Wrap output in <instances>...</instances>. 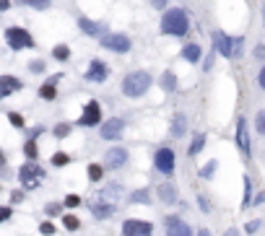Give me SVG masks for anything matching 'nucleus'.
<instances>
[{"label": "nucleus", "instance_id": "nucleus-1", "mask_svg": "<svg viewBox=\"0 0 265 236\" xmlns=\"http://www.w3.org/2000/svg\"><path fill=\"white\" fill-rule=\"evenodd\" d=\"M148 86H151V75L148 73H143V70H135V73H128L125 78H123V94L125 96H143L146 91H148Z\"/></svg>", "mask_w": 265, "mask_h": 236}, {"label": "nucleus", "instance_id": "nucleus-2", "mask_svg": "<svg viewBox=\"0 0 265 236\" xmlns=\"http://www.w3.org/2000/svg\"><path fill=\"white\" fill-rule=\"evenodd\" d=\"M187 13L182 11V8H172V11H167L164 13V18H161V31L164 34H172V36H182V34H187Z\"/></svg>", "mask_w": 265, "mask_h": 236}, {"label": "nucleus", "instance_id": "nucleus-3", "mask_svg": "<svg viewBox=\"0 0 265 236\" xmlns=\"http://www.w3.org/2000/svg\"><path fill=\"white\" fill-rule=\"evenodd\" d=\"M6 42L11 45V50H31V47H36L34 36L26 29H21V26H11L6 31Z\"/></svg>", "mask_w": 265, "mask_h": 236}, {"label": "nucleus", "instance_id": "nucleus-4", "mask_svg": "<svg viewBox=\"0 0 265 236\" xmlns=\"http://www.w3.org/2000/svg\"><path fill=\"white\" fill-rule=\"evenodd\" d=\"M213 45H216V50L223 57H234L242 50V39H232L229 34H223V31H213Z\"/></svg>", "mask_w": 265, "mask_h": 236}, {"label": "nucleus", "instance_id": "nucleus-5", "mask_svg": "<svg viewBox=\"0 0 265 236\" xmlns=\"http://www.w3.org/2000/svg\"><path fill=\"white\" fill-rule=\"evenodd\" d=\"M18 179H21V184L26 189H36V187L42 184V179H45V171L39 166H34V164H26V166H21Z\"/></svg>", "mask_w": 265, "mask_h": 236}, {"label": "nucleus", "instance_id": "nucleus-6", "mask_svg": "<svg viewBox=\"0 0 265 236\" xmlns=\"http://www.w3.org/2000/svg\"><path fill=\"white\" fill-rule=\"evenodd\" d=\"M99 122H101V106H99V101H89V104L84 106V112H81L78 125H81V127H94V125H99Z\"/></svg>", "mask_w": 265, "mask_h": 236}, {"label": "nucleus", "instance_id": "nucleus-7", "mask_svg": "<svg viewBox=\"0 0 265 236\" xmlns=\"http://www.w3.org/2000/svg\"><path fill=\"white\" fill-rule=\"evenodd\" d=\"M101 47H107L112 52H128L130 50V39L125 34H104L101 36Z\"/></svg>", "mask_w": 265, "mask_h": 236}, {"label": "nucleus", "instance_id": "nucleus-8", "mask_svg": "<svg viewBox=\"0 0 265 236\" xmlns=\"http://www.w3.org/2000/svg\"><path fill=\"white\" fill-rule=\"evenodd\" d=\"M123 236H154V226L146 221H125Z\"/></svg>", "mask_w": 265, "mask_h": 236}, {"label": "nucleus", "instance_id": "nucleus-9", "mask_svg": "<svg viewBox=\"0 0 265 236\" xmlns=\"http://www.w3.org/2000/svg\"><path fill=\"white\" fill-rule=\"evenodd\" d=\"M154 164H156V169H159L161 174L169 177V174L174 171V151H172V148H161V151L156 153Z\"/></svg>", "mask_w": 265, "mask_h": 236}, {"label": "nucleus", "instance_id": "nucleus-10", "mask_svg": "<svg viewBox=\"0 0 265 236\" xmlns=\"http://www.w3.org/2000/svg\"><path fill=\"white\" fill-rule=\"evenodd\" d=\"M125 161H128V151L125 148H109L104 153V166L107 169H120Z\"/></svg>", "mask_w": 265, "mask_h": 236}, {"label": "nucleus", "instance_id": "nucleus-11", "mask_svg": "<svg viewBox=\"0 0 265 236\" xmlns=\"http://www.w3.org/2000/svg\"><path fill=\"white\" fill-rule=\"evenodd\" d=\"M123 130H125V122L117 120V117H112V120H107L104 127H101V138L104 140H117L123 135Z\"/></svg>", "mask_w": 265, "mask_h": 236}, {"label": "nucleus", "instance_id": "nucleus-12", "mask_svg": "<svg viewBox=\"0 0 265 236\" xmlns=\"http://www.w3.org/2000/svg\"><path fill=\"white\" fill-rule=\"evenodd\" d=\"M107 75H109V68H107L101 60H94V62H91V68L86 70V81L104 83V81H107Z\"/></svg>", "mask_w": 265, "mask_h": 236}, {"label": "nucleus", "instance_id": "nucleus-13", "mask_svg": "<svg viewBox=\"0 0 265 236\" xmlns=\"http://www.w3.org/2000/svg\"><path fill=\"white\" fill-rule=\"evenodd\" d=\"M24 86H21V81L18 78H13V75H0V99H6V96H11V94H16V91H21Z\"/></svg>", "mask_w": 265, "mask_h": 236}, {"label": "nucleus", "instance_id": "nucleus-14", "mask_svg": "<svg viewBox=\"0 0 265 236\" xmlns=\"http://www.w3.org/2000/svg\"><path fill=\"white\" fill-rule=\"evenodd\" d=\"M167 236H193V231L185 221L172 216V218H167Z\"/></svg>", "mask_w": 265, "mask_h": 236}, {"label": "nucleus", "instance_id": "nucleus-15", "mask_svg": "<svg viewBox=\"0 0 265 236\" xmlns=\"http://www.w3.org/2000/svg\"><path fill=\"white\" fill-rule=\"evenodd\" d=\"M78 26L81 31H86L89 36H104L107 34V24H99V21H91V18H78Z\"/></svg>", "mask_w": 265, "mask_h": 236}, {"label": "nucleus", "instance_id": "nucleus-16", "mask_svg": "<svg viewBox=\"0 0 265 236\" xmlns=\"http://www.w3.org/2000/svg\"><path fill=\"white\" fill-rule=\"evenodd\" d=\"M237 145H239V151L244 156L250 153V133H247V122L244 120H239V125H237Z\"/></svg>", "mask_w": 265, "mask_h": 236}, {"label": "nucleus", "instance_id": "nucleus-17", "mask_svg": "<svg viewBox=\"0 0 265 236\" xmlns=\"http://www.w3.org/2000/svg\"><path fill=\"white\" fill-rule=\"evenodd\" d=\"M57 81H60V75L50 78V81H47V83L39 89V96H42V99H47V101H52V99L57 96V91H55V83H57Z\"/></svg>", "mask_w": 265, "mask_h": 236}, {"label": "nucleus", "instance_id": "nucleus-18", "mask_svg": "<svg viewBox=\"0 0 265 236\" xmlns=\"http://www.w3.org/2000/svg\"><path fill=\"white\" fill-rule=\"evenodd\" d=\"M187 130V120H185V114H177L174 120H172V135L174 138H182Z\"/></svg>", "mask_w": 265, "mask_h": 236}, {"label": "nucleus", "instance_id": "nucleus-19", "mask_svg": "<svg viewBox=\"0 0 265 236\" xmlns=\"http://www.w3.org/2000/svg\"><path fill=\"white\" fill-rule=\"evenodd\" d=\"M159 198H161L164 203H174V200H177V187H174V184H161V187H159Z\"/></svg>", "mask_w": 265, "mask_h": 236}, {"label": "nucleus", "instance_id": "nucleus-20", "mask_svg": "<svg viewBox=\"0 0 265 236\" xmlns=\"http://www.w3.org/2000/svg\"><path fill=\"white\" fill-rule=\"evenodd\" d=\"M94 216L96 218H109L112 213H115V205H109V203H94Z\"/></svg>", "mask_w": 265, "mask_h": 236}, {"label": "nucleus", "instance_id": "nucleus-21", "mask_svg": "<svg viewBox=\"0 0 265 236\" xmlns=\"http://www.w3.org/2000/svg\"><path fill=\"white\" fill-rule=\"evenodd\" d=\"M182 57L190 60V62H198V60H200V47H198V45H187V47L182 50Z\"/></svg>", "mask_w": 265, "mask_h": 236}, {"label": "nucleus", "instance_id": "nucleus-22", "mask_svg": "<svg viewBox=\"0 0 265 236\" xmlns=\"http://www.w3.org/2000/svg\"><path fill=\"white\" fill-rule=\"evenodd\" d=\"M161 89H164V91H174V89H177V75H174L172 70H167V73L161 75Z\"/></svg>", "mask_w": 265, "mask_h": 236}, {"label": "nucleus", "instance_id": "nucleus-23", "mask_svg": "<svg viewBox=\"0 0 265 236\" xmlns=\"http://www.w3.org/2000/svg\"><path fill=\"white\" fill-rule=\"evenodd\" d=\"M18 6H31V8H39V11H45V8H50V0H16Z\"/></svg>", "mask_w": 265, "mask_h": 236}, {"label": "nucleus", "instance_id": "nucleus-24", "mask_svg": "<svg viewBox=\"0 0 265 236\" xmlns=\"http://www.w3.org/2000/svg\"><path fill=\"white\" fill-rule=\"evenodd\" d=\"M63 226H65L68 231H78V228H81V221L75 218V216H63Z\"/></svg>", "mask_w": 265, "mask_h": 236}, {"label": "nucleus", "instance_id": "nucleus-25", "mask_svg": "<svg viewBox=\"0 0 265 236\" xmlns=\"http://www.w3.org/2000/svg\"><path fill=\"white\" fill-rule=\"evenodd\" d=\"M101 177H104V166H101V164H91V166H89V179H91V182H99Z\"/></svg>", "mask_w": 265, "mask_h": 236}, {"label": "nucleus", "instance_id": "nucleus-26", "mask_svg": "<svg viewBox=\"0 0 265 236\" xmlns=\"http://www.w3.org/2000/svg\"><path fill=\"white\" fill-rule=\"evenodd\" d=\"M24 153L29 156V159H36V156H39V148H36V140H34V138H31V140H26Z\"/></svg>", "mask_w": 265, "mask_h": 236}, {"label": "nucleus", "instance_id": "nucleus-27", "mask_svg": "<svg viewBox=\"0 0 265 236\" xmlns=\"http://www.w3.org/2000/svg\"><path fill=\"white\" fill-rule=\"evenodd\" d=\"M52 55H55V60H60V62H63V60H68V57H70V50H68L65 45H57V47L52 50Z\"/></svg>", "mask_w": 265, "mask_h": 236}, {"label": "nucleus", "instance_id": "nucleus-28", "mask_svg": "<svg viewBox=\"0 0 265 236\" xmlns=\"http://www.w3.org/2000/svg\"><path fill=\"white\" fill-rule=\"evenodd\" d=\"M203 145H206V135H195V140H193V145H190V153H193V156L200 153Z\"/></svg>", "mask_w": 265, "mask_h": 236}, {"label": "nucleus", "instance_id": "nucleus-29", "mask_svg": "<svg viewBox=\"0 0 265 236\" xmlns=\"http://www.w3.org/2000/svg\"><path fill=\"white\" fill-rule=\"evenodd\" d=\"M130 203H148V192L146 189H135L130 195Z\"/></svg>", "mask_w": 265, "mask_h": 236}, {"label": "nucleus", "instance_id": "nucleus-30", "mask_svg": "<svg viewBox=\"0 0 265 236\" xmlns=\"http://www.w3.org/2000/svg\"><path fill=\"white\" fill-rule=\"evenodd\" d=\"M8 122H11L13 127H18V130H24V117H21L18 112H11V114H8Z\"/></svg>", "mask_w": 265, "mask_h": 236}, {"label": "nucleus", "instance_id": "nucleus-31", "mask_svg": "<svg viewBox=\"0 0 265 236\" xmlns=\"http://www.w3.org/2000/svg\"><path fill=\"white\" fill-rule=\"evenodd\" d=\"M213 171H216V161H208V164L200 169V177H203V179H211V177H213Z\"/></svg>", "mask_w": 265, "mask_h": 236}, {"label": "nucleus", "instance_id": "nucleus-32", "mask_svg": "<svg viewBox=\"0 0 265 236\" xmlns=\"http://www.w3.org/2000/svg\"><path fill=\"white\" fill-rule=\"evenodd\" d=\"M250 195H252V184H250V177H244V200H242V208L250 205Z\"/></svg>", "mask_w": 265, "mask_h": 236}, {"label": "nucleus", "instance_id": "nucleus-33", "mask_svg": "<svg viewBox=\"0 0 265 236\" xmlns=\"http://www.w3.org/2000/svg\"><path fill=\"white\" fill-rule=\"evenodd\" d=\"M70 159H68V153H55L52 156V166H65Z\"/></svg>", "mask_w": 265, "mask_h": 236}, {"label": "nucleus", "instance_id": "nucleus-34", "mask_svg": "<svg viewBox=\"0 0 265 236\" xmlns=\"http://www.w3.org/2000/svg\"><path fill=\"white\" fill-rule=\"evenodd\" d=\"M78 205H81L78 195H68V198H65V208H78Z\"/></svg>", "mask_w": 265, "mask_h": 236}, {"label": "nucleus", "instance_id": "nucleus-35", "mask_svg": "<svg viewBox=\"0 0 265 236\" xmlns=\"http://www.w3.org/2000/svg\"><path fill=\"white\" fill-rule=\"evenodd\" d=\"M29 70H31V73H42V70H45V60H31V62H29Z\"/></svg>", "mask_w": 265, "mask_h": 236}, {"label": "nucleus", "instance_id": "nucleus-36", "mask_svg": "<svg viewBox=\"0 0 265 236\" xmlns=\"http://www.w3.org/2000/svg\"><path fill=\"white\" fill-rule=\"evenodd\" d=\"M70 135V125H57L55 127V138H68Z\"/></svg>", "mask_w": 265, "mask_h": 236}, {"label": "nucleus", "instance_id": "nucleus-37", "mask_svg": "<svg viewBox=\"0 0 265 236\" xmlns=\"http://www.w3.org/2000/svg\"><path fill=\"white\" fill-rule=\"evenodd\" d=\"M255 125H257V130L265 135V109H262V112H257V120H255Z\"/></svg>", "mask_w": 265, "mask_h": 236}, {"label": "nucleus", "instance_id": "nucleus-38", "mask_svg": "<svg viewBox=\"0 0 265 236\" xmlns=\"http://www.w3.org/2000/svg\"><path fill=\"white\" fill-rule=\"evenodd\" d=\"M45 213H47V216H60V213H63V205H57V203H50Z\"/></svg>", "mask_w": 265, "mask_h": 236}, {"label": "nucleus", "instance_id": "nucleus-39", "mask_svg": "<svg viewBox=\"0 0 265 236\" xmlns=\"http://www.w3.org/2000/svg\"><path fill=\"white\" fill-rule=\"evenodd\" d=\"M11 213H13V210H11L8 205H0V223L8 221V218H11Z\"/></svg>", "mask_w": 265, "mask_h": 236}, {"label": "nucleus", "instance_id": "nucleus-40", "mask_svg": "<svg viewBox=\"0 0 265 236\" xmlns=\"http://www.w3.org/2000/svg\"><path fill=\"white\" fill-rule=\"evenodd\" d=\"M39 231H42L45 236H52V233H55V226H52V223H42V226H39Z\"/></svg>", "mask_w": 265, "mask_h": 236}, {"label": "nucleus", "instance_id": "nucleus-41", "mask_svg": "<svg viewBox=\"0 0 265 236\" xmlns=\"http://www.w3.org/2000/svg\"><path fill=\"white\" fill-rule=\"evenodd\" d=\"M257 228H260V221H250V223L244 226V231H247V233H255Z\"/></svg>", "mask_w": 265, "mask_h": 236}, {"label": "nucleus", "instance_id": "nucleus-42", "mask_svg": "<svg viewBox=\"0 0 265 236\" xmlns=\"http://www.w3.org/2000/svg\"><path fill=\"white\" fill-rule=\"evenodd\" d=\"M257 83H260V89L265 91V65L260 68V75H257Z\"/></svg>", "mask_w": 265, "mask_h": 236}, {"label": "nucleus", "instance_id": "nucleus-43", "mask_svg": "<svg viewBox=\"0 0 265 236\" xmlns=\"http://www.w3.org/2000/svg\"><path fill=\"white\" fill-rule=\"evenodd\" d=\"M255 57H257V60H265V47H262V45L255 47Z\"/></svg>", "mask_w": 265, "mask_h": 236}, {"label": "nucleus", "instance_id": "nucleus-44", "mask_svg": "<svg viewBox=\"0 0 265 236\" xmlns=\"http://www.w3.org/2000/svg\"><path fill=\"white\" fill-rule=\"evenodd\" d=\"M167 3H169V0H151V6H154V8H167Z\"/></svg>", "mask_w": 265, "mask_h": 236}, {"label": "nucleus", "instance_id": "nucleus-45", "mask_svg": "<svg viewBox=\"0 0 265 236\" xmlns=\"http://www.w3.org/2000/svg\"><path fill=\"white\" fill-rule=\"evenodd\" d=\"M11 200H13V203H21V200H24V195H21V192H13V195H11Z\"/></svg>", "mask_w": 265, "mask_h": 236}, {"label": "nucleus", "instance_id": "nucleus-46", "mask_svg": "<svg viewBox=\"0 0 265 236\" xmlns=\"http://www.w3.org/2000/svg\"><path fill=\"white\" fill-rule=\"evenodd\" d=\"M11 8V0H0V11H8Z\"/></svg>", "mask_w": 265, "mask_h": 236}, {"label": "nucleus", "instance_id": "nucleus-47", "mask_svg": "<svg viewBox=\"0 0 265 236\" xmlns=\"http://www.w3.org/2000/svg\"><path fill=\"white\" fill-rule=\"evenodd\" d=\"M223 236H239V233H237V231H234V228H229V231H226V233H223Z\"/></svg>", "mask_w": 265, "mask_h": 236}, {"label": "nucleus", "instance_id": "nucleus-48", "mask_svg": "<svg viewBox=\"0 0 265 236\" xmlns=\"http://www.w3.org/2000/svg\"><path fill=\"white\" fill-rule=\"evenodd\" d=\"M0 164H6V156L3 153H0Z\"/></svg>", "mask_w": 265, "mask_h": 236}, {"label": "nucleus", "instance_id": "nucleus-49", "mask_svg": "<svg viewBox=\"0 0 265 236\" xmlns=\"http://www.w3.org/2000/svg\"><path fill=\"white\" fill-rule=\"evenodd\" d=\"M198 236H211V233H208V231H200V233H198Z\"/></svg>", "mask_w": 265, "mask_h": 236}, {"label": "nucleus", "instance_id": "nucleus-50", "mask_svg": "<svg viewBox=\"0 0 265 236\" xmlns=\"http://www.w3.org/2000/svg\"><path fill=\"white\" fill-rule=\"evenodd\" d=\"M262 26H265V6H262Z\"/></svg>", "mask_w": 265, "mask_h": 236}]
</instances>
